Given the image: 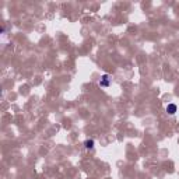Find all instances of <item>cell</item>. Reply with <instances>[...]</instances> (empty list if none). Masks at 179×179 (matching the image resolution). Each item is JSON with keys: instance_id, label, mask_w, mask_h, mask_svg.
Here are the masks:
<instances>
[{"instance_id": "6da1fadb", "label": "cell", "mask_w": 179, "mask_h": 179, "mask_svg": "<svg viewBox=\"0 0 179 179\" xmlns=\"http://www.w3.org/2000/svg\"><path fill=\"white\" fill-rule=\"evenodd\" d=\"M109 84H111V79H109V76H108V74H104L102 79L100 80V87L106 88V87H109Z\"/></svg>"}, {"instance_id": "7a4b0ae2", "label": "cell", "mask_w": 179, "mask_h": 179, "mask_svg": "<svg viewBox=\"0 0 179 179\" xmlns=\"http://www.w3.org/2000/svg\"><path fill=\"white\" fill-rule=\"evenodd\" d=\"M167 112L169 113V115H173V113L176 112V105H175V104H169V105L167 106Z\"/></svg>"}, {"instance_id": "3957f363", "label": "cell", "mask_w": 179, "mask_h": 179, "mask_svg": "<svg viewBox=\"0 0 179 179\" xmlns=\"http://www.w3.org/2000/svg\"><path fill=\"white\" fill-rule=\"evenodd\" d=\"M84 146L87 147V148H92V147H94V140H85Z\"/></svg>"}]
</instances>
